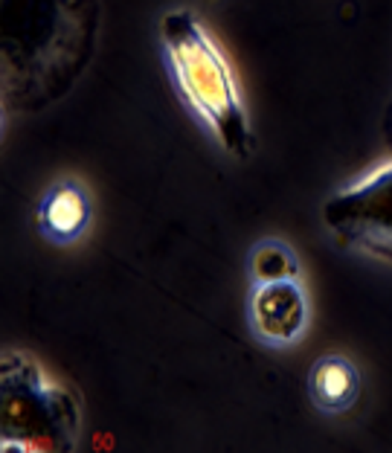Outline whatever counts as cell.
I'll return each instance as SVG.
<instances>
[{
  "mask_svg": "<svg viewBox=\"0 0 392 453\" xmlns=\"http://www.w3.org/2000/svg\"><path fill=\"white\" fill-rule=\"evenodd\" d=\"M160 58L181 105L233 157L247 160L256 149L242 88L206 27L189 9H172L160 20Z\"/></svg>",
  "mask_w": 392,
  "mask_h": 453,
  "instance_id": "1",
  "label": "cell"
},
{
  "mask_svg": "<svg viewBox=\"0 0 392 453\" xmlns=\"http://www.w3.org/2000/svg\"><path fill=\"white\" fill-rule=\"evenodd\" d=\"M247 326L256 343L265 349H273V352L294 349L311 326V303L299 276L253 282L250 296H247Z\"/></svg>",
  "mask_w": 392,
  "mask_h": 453,
  "instance_id": "2",
  "label": "cell"
},
{
  "mask_svg": "<svg viewBox=\"0 0 392 453\" xmlns=\"http://www.w3.org/2000/svg\"><path fill=\"white\" fill-rule=\"evenodd\" d=\"M94 221V198L76 178H58L41 192L35 207V230L56 247L76 244Z\"/></svg>",
  "mask_w": 392,
  "mask_h": 453,
  "instance_id": "3",
  "label": "cell"
},
{
  "mask_svg": "<svg viewBox=\"0 0 392 453\" xmlns=\"http://www.w3.org/2000/svg\"><path fill=\"white\" fill-rule=\"evenodd\" d=\"M360 393H364V375L352 357L323 355L308 369V398L317 413L343 416L357 404Z\"/></svg>",
  "mask_w": 392,
  "mask_h": 453,
  "instance_id": "4",
  "label": "cell"
},
{
  "mask_svg": "<svg viewBox=\"0 0 392 453\" xmlns=\"http://www.w3.org/2000/svg\"><path fill=\"white\" fill-rule=\"evenodd\" d=\"M247 271L253 282H273V280H296L299 259L282 239H262L247 253Z\"/></svg>",
  "mask_w": 392,
  "mask_h": 453,
  "instance_id": "5",
  "label": "cell"
}]
</instances>
